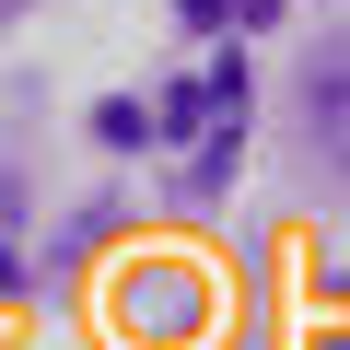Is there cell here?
<instances>
[{"label":"cell","instance_id":"1","mask_svg":"<svg viewBox=\"0 0 350 350\" xmlns=\"http://www.w3.org/2000/svg\"><path fill=\"white\" fill-rule=\"evenodd\" d=\"M94 140H105V152H140V140H152V117H140V105H105V117H94Z\"/></svg>","mask_w":350,"mask_h":350},{"label":"cell","instance_id":"2","mask_svg":"<svg viewBox=\"0 0 350 350\" xmlns=\"http://www.w3.org/2000/svg\"><path fill=\"white\" fill-rule=\"evenodd\" d=\"M0 12H12V0H0Z\"/></svg>","mask_w":350,"mask_h":350}]
</instances>
